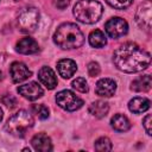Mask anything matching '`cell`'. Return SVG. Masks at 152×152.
Masks as SVG:
<instances>
[{
    "mask_svg": "<svg viewBox=\"0 0 152 152\" xmlns=\"http://www.w3.org/2000/svg\"><path fill=\"white\" fill-rule=\"evenodd\" d=\"M113 63L120 71L139 72L150 65L151 55L134 43H125L114 51Z\"/></svg>",
    "mask_w": 152,
    "mask_h": 152,
    "instance_id": "cell-1",
    "label": "cell"
},
{
    "mask_svg": "<svg viewBox=\"0 0 152 152\" xmlns=\"http://www.w3.org/2000/svg\"><path fill=\"white\" fill-rule=\"evenodd\" d=\"M55 44L63 50L78 49L84 43V36L80 27L72 23H64L53 33Z\"/></svg>",
    "mask_w": 152,
    "mask_h": 152,
    "instance_id": "cell-2",
    "label": "cell"
},
{
    "mask_svg": "<svg viewBox=\"0 0 152 152\" xmlns=\"http://www.w3.org/2000/svg\"><path fill=\"white\" fill-rule=\"evenodd\" d=\"M103 12L102 5L96 0H80L74 6L72 13L75 18L83 24L96 23Z\"/></svg>",
    "mask_w": 152,
    "mask_h": 152,
    "instance_id": "cell-3",
    "label": "cell"
},
{
    "mask_svg": "<svg viewBox=\"0 0 152 152\" xmlns=\"http://www.w3.org/2000/svg\"><path fill=\"white\" fill-rule=\"evenodd\" d=\"M33 124H34L33 116L27 110L21 109L7 120L5 128L11 135L17 138H23L25 133L33 126Z\"/></svg>",
    "mask_w": 152,
    "mask_h": 152,
    "instance_id": "cell-4",
    "label": "cell"
},
{
    "mask_svg": "<svg viewBox=\"0 0 152 152\" xmlns=\"http://www.w3.org/2000/svg\"><path fill=\"white\" fill-rule=\"evenodd\" d=\"M39 11L36 7H26L20 11L17 18V25L23 33H32L39 23Z\"/></svg>",
    "mask_w": 152,
    "mask_h": 152,
    "instance_id": "cell-5",
    "label": "cell"
},
{
    "mask_svg": "<svg viewBox=\"0 0 152 152\" xmlns=\"http://www.w3.org/2000/svg\"><path fill=\"white\" fill-rule=\"evenodd\" d=\"M56 102L61 108L68 112L77 110L83 106V100L68 89L61 90L56 94Z\"/></svg>",
    "mask_w": 152,
    "mask_h": 152,
    "instance_id": "cell-6",
    "label": "cell"
},
{
    "mask_svg": "<svg viewBox=\"0 0 152 152\" xmlns=\"http://www.w3.org/2000/svg\"><path fill=\"white\" fill-rule=\"evenodd\" d=\"M104 30H106V33L110 38L116 39V38L125 36L128 32V24L125 19L119 18V17H114V18H110L106 23Z\"/></svg>",
    "mask_w": 152,
    "mask_h": 152,
    "instance_id": "cell-7",
    "label": "cell"
},
{
    "mask_svg": "<svg viewBox=\"0 0 152 152\" xmlns=\"http://www.w3.org/2000/svg\"><path fill=\"white\" fill-rule=\"evenodd\" d=\"M135 21L140 28L150 32L151 23H152V7L148 1L139 6L135 13Z\"/></svg>",
    "mask_w": 152,
    "mask_h": 152,
    "instance_id": "cell-8",
    "label": "cell"
},
{
    "mask_svg": "<svg viewBox=\"0 0 152 152\" xmlns=\"http://www.w3.org/2000/svg\"><path fill=\"white\" fill-rule=\"evenodd\" d=\"M17 91L19 93V95H21L23 97H25L30 101H34V100L42 97L44 94L43 88L37 82H28L26 84L19 86Z\"/></svg>",
    "mask_w": 152,
    "mask_h": 152,
    "instance_id": "cell-9",
    "label": "cell"
},
{
    "mask_svg": "<svg viewBox=\"0 0 152 152\" xmlns=\"http://www.w3.org/2000/svg\"><path fill=\"white\" fill-rule=\"evenodd\" d=\"M10 74L14 83H20L31 77L32 71L21 62H13L10 66Z\"/></svg>",
    "mask_w": 152,
    "mask_h": 152,
    "instance_id": "cell-10",
    "label": "cell"
},
{
    "mask_svg": "<svg viewBox=\"0 0 152 152\" xmlns=\"http://www.w3.org/2000/svg\"><path fill=\"white\" fill-rule=\"evenodd\" d=\"M116 90V83L112 78H101L96 82L95 93L101 97H110Z\"/></svg>",
    "mask_w": 152,
    "mask_h": 152,
    "instance_id": "cell-11",
    "label": "cell"
},
{
    "mask_svg": "<svg viewBox=\"0 0 152 152\" xmlns=\"http://www.w3.org/2000/svg\"><path fill=\"white\" fill-rule=\"evenodd\" d=\"M38 78L43 86L48 89H53L57 86V77L55 71L50 66H42L38 71Z\"/></svg>",
    "mask_w": 152,
    "mask_h": 152,
    "instance_id": "cell-12",
    "label": "cell"
},
{
    "mask_svg": "<svg viewBox=\"0 0 152 152\" xmlns=\"http://www.w3.org/2000/svg\"><path fill=\"white\" fill-rule=\"evenodd\" d=\"M15 50H17L19 53H23V55H32V53L38 52L39 45H38V43H37L33 38H31V37H25V38L20 39V40L17 43Z\"/></svg>",
    "mask_w": 152,
    "mask_h": 152,
    "instance_id": "cell-13",
    "label": "cell"
},
{
    "mask_svg": "<svg viewBox=\"0 0 152 152\" xmlns=\"http://www.w3.org/2000/svg\"><path fill=\"white\" fill-rule=\"evenodd\" d=\"M57 70H58V74L63 78H70L75 75L77 70V64L72 59L63 58L57 63Z\"/></svg>",
    "mask_w": 152,
    "mask_h": 152,
    "instance_id": "cell-14",
    "label": "cell"
},
{
    "mask_svg": "<svg viewBox=\"0 0 152 152\" xmlns=\"http://www.w3.org/2000/svg\"><path fill=\"white\" fill-rule=\"evenodd\" d=\"M31 144H32L33 148L36 151H39V152H48V151L52 150L51 139L45 133H38V134L33 135V138L31 140Z\"/></svg>",
    "mask_w": 152,
    "mask_h": 152,
    "instance_id": "cell-15",
    "label": "cell"
},
{
    "mask_svg": "<svg viewBox=\"0 0 152 152\" xmlns=\"http://www.w3.org/2000/svg\"><path fill=\"white\" fill-rule=\"evenodd\" d=\"M150 100L146 97H134L128 102V109L134 114H140L150 108Z\"/></svg>",
    "mask_w": 152,
    "mask_h": 152,
    "instance_id": "cell-16",
    "label": "cell"
},
{
    "mask_svg": "<svg viewBox=\"0 0 152 152\" xmlns=\"http://www.w3.org/2000/svg\"><path fill=\"white\" fill-rule=\"evenodd\" d=\"M152 86V78L150 75H144L138 78H135L131 83V89L133 91L140 93V91H148Z\"/></svg>",
    "mask_w": 152,
    "mask_h": 152,
    "instance_id": "cell-17",
    "label": "cell"
},
{
    "mask_svg": "<svg viewBox=\"0 0 152 152\" xmlns=\"http://www.w3.org/2000/svg\"><path fill=\"white\" fill-rule=\"evenodd\" d=\"M108 110H109V104L102 100H97L89 106V113L99 119L104 118L107 115Z\"/></svg>",
    "mask_w": 152,
    "mask_h": 152,
    "instance_id": "cell-18",
    "label": "cell"
},
{
    "mask_svg": "<svg viewBox=\"0 0 152 152\" xmlns=\"http://www.w3.org/2000/svg\"><path fill=\"white\" fill-rule=\"evenodd\" d=\"M110 126L118 132H126L131 128L129 120L122 114H115L110 119Z\"/></svg>",
    "mask_w": 152,
    "mask_h": 152,
    "instance_id": "cell-19",
    "label": "cell"
},
{
    "mask_svg": "<svg viewBox=\"0 0 152 152\" xmlns=\"http://www.w3.org/2000/svg\"><path fill=\"white\" fill-rule=\"evenodd\" d=\"M89 44L93 46V48H96V49H101L103 48L106 44H107V38L104 36V33L101 31V30H94L89 33Z\"/></svg>",
    "mask_w": 152,
    "mask_h": 152,
    "instance_id": "cell-20",
    "label": "cell"
},
{
    "mask_svg": "<svg viewBox=\"0 0 152 152\" xmlns=\"http://www.w3.org/2000/svg\"><path fill=\"white\" fill-rule=\"evenodd\" d=\"M95 150L99 151V152H106V151H110L113 148V145H112V141L106 138V137H101L99 138L96 141H95V145H94Z\"/></svg>",
    "mask_w": 152,
    "mask_h": 152,
    "instance_id": "cell-21",
    "label": "cell"
},
{
    "mask_svg": "<svg viewBox=\"0 0 152 152\" xmlns=\"http://www.w3.org/2000/svg\"><path fill=\"white\" fill-rule=\"evenodd\" d=\"M71 86H72L74 89H76V90L80 91V93H87V91L89 90L88 83H87L86 78H83V77H76V78L71 82Z\"/></svg>",
    "mask_w": 152,
    "mask_h": 152,
    "instance_id": "cell-22",
    "label": "cell"
},
{
    "mask_svg": "<svg viewBox=\"0 0 152 152\" xmlns=\"http://www.w3.org/2000/svg\"><path fill=\"white\" fill-rule=\"evenodd\" d=\"M32 112H33V114H36L42 120H45L49 118V108L44 104H33Z\"/></svg>",
    "mask_w": 152,
    "mask_h": 152,
    "instance_id": "cell-23",
    "label": "cell"
},
{
    "mask_svg": "<svg viewBox=\"0 0 152 152\" xmlns=\"http://www.w3.org/2000/svg\"><path fill=\"white\" fill-rule=\"evenodd\" d=\"M106 1L109 6L116 10H125L128 6H131L133 2V0H106Z\"/></svg>",
    "mask_w": 152,
    "mask_h": 152,
    "instance_id": "cell-24",
    "label": "cell"
},
{
    "mask_svg": "<svg viewBox=\"0 0 152 152\" xmlns=\"http://www.w3.org/2000/svg\"><path fill=\"white\" fill-rule=\"evenodd\" d=\"M88 74H89V76H91V77H95V76H97L99 74H100V65H99V63H96V62H90L89 64H88Z\"/></svg>",
    "mask_w": 152,
    "mask_h": 152,
    "instance_id": "cell-25",
    "label": "cell"
},
{
    "mask_svg": "<svg viewBox=\"0 0 152 152\" xmlns=\"http://www.w3.org/2000/svg\"><path fill=\"white\" fill-rule=\"evenodd\" d=\"M142 125H144V128H145L146 133H147L148 135H151V134H152V131H151V115H150V114H147V115L144 118Z\"/></svg>",
    "mask_w": 152,
    "mask_h": 152,
    "instance_id": "cell-26",
    "label": "cell"
},
{
    "mask_svg": "<svg viewBox=\"0 0 152 152\" xmlns=\"http://www.w3.org/2000/svg\"><path fill=\"white\" fill-rule=\"evenodd\" d=\"M70 0H55V6L59 10H64L69 6Z\"/></svg>",
    "mask_w": 152,
    "mask_h": 152,
    "instance_id": "cell-27",
    "label": "cell"
},
{
    "mask_svg": "<svg viewBox=\"0 0 152 152\" xmlns=\"http://www.w3.org/2000/svg\"><path fill=\"white\" fill-rule=\"evenodd\" d=\"M2 116H4V113H2V109L0 108V122H1V120H2Z\"/></svg>",
    "mask_w": 152,
    "mask_h": 152,
    "instance_id": "cell-28",
    "label": "cell"
}]
</instances>
